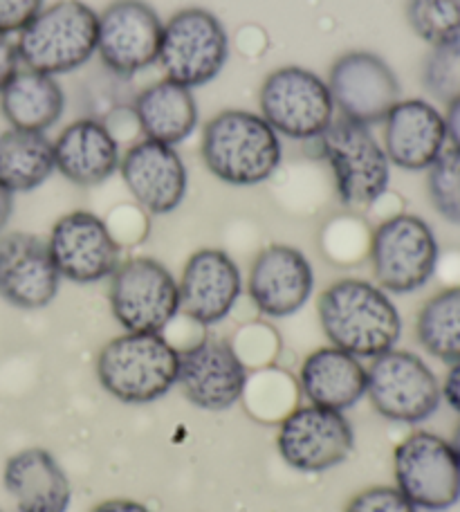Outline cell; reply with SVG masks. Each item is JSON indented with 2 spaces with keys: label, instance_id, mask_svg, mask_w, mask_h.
<instances>
[{
  "label": "cell",
  "instance_id": "7402d4cb",
  "mask_svg": "<svg viewBox=\"0 0 460 512\" xmlns=\"http://www.w3.org/2000/svg\"><path fill=\"white\" fill-rule=\"evenodd\" d=\"M52 144L54 167L77 187L104 185L119 171L122 162L117 137L104 122L92 117L68 124Z\"/></svg>",
  "mask_w": 460,
  "mask_h": 512
},
{
  "label": "cell",
  "instance_id": "f35d334b",
  "mask_svg": "<svg viewBox=\"0 0 460 512\" xmlns=\"http://www.w3.org/2000/svg\"><path fill=\"white\" fill-rule=\"evenodd\" d=\"M452 445H454V450H456V454H458V459H460V423H458V427H456V432H454V441H452Z\"/></svg>",
  "mask_w": 460,
  "mask_h": 512
},
{
  "label": "cell",
  "instance_id": "8d00e7d4",
  "mask_svg": "<svg viewBox=\"0 0 460 512\" xmlns=\"http://www.w3.org/2000/svg\"><path fill=\"white\" fill-rule=\"evenodd\" d=\"M445 124H447V140L452 142L454 149H460V97L447 106Z\"/></svg>",
  "mask_w": 460,
  "mask_h": 512
},
{
  "label": "cell",
  "instance_id": "4316f807",
  "mask_svg": "<svg viewBox=\"0 0 460 512\" xmlns=\"http://www.w3.org/2000/svg\"><path fill=\"white\" fill-rule=\"evenodd\" d=\"M54 144L45 133L7 128L0 133V185L12 194H27L50 180Z\"/></svg>",
  "mask_w": 460,
  "mask_h": 512
},
{
  "label": "cell",
  "instance_id": "e575fe53",
  "mask_svg": "<svg viewBox=\"0 0 460 512\" xmlns=\"http://www.w3.org/2000/svg\"><path fill=\"white\" fill-rule=\"evenodd\" d=\"M440 391H443V398L447 400V405L460 414V362L452 364V369H449L445 384L440 387Z\"/></svg>",
  "mask_w": 460,
  "mask_h": 512
},
{
  "label": "cell",
  "instance_id": "9a60e30c",
  "mask_svg": "<svg viewBox=\"0 0 460 512\" xmlns=\"http://www.w3.org/2000/svg\"><path fill=\"white\" fill-rule=\"evenodd\" d=\"M48 250L61 279L79 286L110 279L122 263V248L113 232L97 214L84 209L63 214L52 225Z\"/></svg>",
  "mask_w": 460,
  "mask_h": 512
},
{
  "label": "cell",
  "instance_id": "3957f363",
  "mask_svg": "<svg viewBox=\"0 0 460 512\" xmlns=\"http://www.w3.org/2000/svg\"><path fill=\"white\" fill-rule=\"evenodd\" d=\"M180 351L162 333H122L97 355L101 389L124 405H151L176 387Z\"/></svg>",
  "mask_w": 460,
  "mask_h": 512
},
{
  "label": "cell",
  "instance_id": "277c9868",
  "mask_svg": "<svg viewBox=\"0 0 460 512\" xmlns=\"http://www.w3.org/2000/svg\"><path fill=\"white\" fill-rule=\"evenodd\" d=\"M99 14L81 0H59L43 7L16 34L21 68L50 77L70 75L97 54Z\"/></svg>",
  "mask_w": 460,
  "mask_h": 512
},
{
  "label": "cell",
  "instance_id": "8992f818",
  "mask_svg": "<svg viewBox=\"0 0 460 512\" xmlns=\"http://www.w3.org/2000/svg\"><path fill=\"white\" fill-rule=\"evenodd\" d=\"M227 61L229 34L214 12L187 7L164 23L158 57L164 79L196 90L211 84Z\"/></svg>",
  "mask_w": 460,
  "mask_h": 512
},
{
  "label": "cell",
  "instance_id": "6da1fadb",
  "mask_svg": "<svg viewBox=\"0 0 460 512\" xmlns=\"http://www.w3.org/2000/svg\"><path fill=\"white\" fill-rule=\"evenodd\" d=\"M321 331L330 346L360 360L395 349L402 335V317L389 292L366 279L346 277L321 292L317 301Z\"/></svg>",
  "mask_w": 460,
  "mask_h": 512
},
{
  "label": "cell",
  "instance_id": "74e56055",
  "mask_svg": "<svg viewBox=\"0 0 460 512\" xmlns=\"http://www.w3.org/2000/svg\"><path fill=\"white\" fill-rule=\"evenodd\" d=\"M12 214H14V194L0 185V232L5 230Z\"/></svg>",
  "mask_w": 460,
  "mask_h": 512
},
{
  "label": "cell",
  "instance_id": "44dd1931",
  "mask_svg": "<svg viewBox=\"0 0 460 512\" xmlns=\"http://www.w3.org/2000/svg\"><path fill=\"white\" fill-rule=\"evenodd\" d=\"M382 126V146L391 167L427 171L447 149L445 115L427 99H400Z\"/></svg>",
  "mask_w": 460,
  "mask_h": 512
},
{
  "label": "cell",
  "instance_id": "ba28073f",
  "mask_svg": "<svg viewBox=\"0 0 460 512\" xmlns=\"http://www.w3.org/2000/svg\"><path fill=\"white\" fill-rule=\"evenodd\" d=\"M108 304L126 333H164L180 313L178 279L158 259L135 256L110 277Z\"/></svg>",
  "mask_w": 460,
  "mask_h": 512
},
{
  "label": "cell",
  "instance_id": "4fadbf2b",
  "mask_svg": "<svg viewBox=\"0 0 460 512\" xmlns=\"http://www.w3.org/2000/svg\"><path fill=\"white\" fill-rule=\"evenodd\" d=\"M164 23L144 0H113L97 23V57L117 77H135L158 63Z\"/></svg>",
  "mask_w": 460,
  "mask_h": 512
},
{
  "label": "cell",
  "instance_id": "f1b7e54d",
  "mask_svg": "<svg viewBox=\"0 0 460 512\" xmlns=\"http://www.w3.org/2000/svg\"><path fill=\"white\" fill-rule=\"evenodd\" d=\"M407 23L431 48L460 43V0H407Z\"/></svg>",
  "mask_w": 460,
  "mask_h": 512
},
{
  "label": "cell",
  "instance_id": "4dcf8cb0",
  "mask_svg": "<svg viewBox=\"0 0 460 512\" xmlns=\"http://www.w3.org/2000/svg\"><path fill=\"white\" fill-rule=\"evenodd\" d=\"M422 86L438 104L460 97V43L431 48L422 63Z\"/></svg>",
  "mask_w": 460,
  "mask_h": 512
},
{
  "label": "cell",
  "instance_id": "d590c367",
  "mask_svg": "<svg viewBox=\"0 0 460 512\" xmlns=\"http://www.w3.org/2000/svg\"><path fill=\"white\" fill-rule=\"evenodd\" d=\"M90 512H153V510L133 499H108V501H101V504H97Z\"/></svg>",
  "mask_w": 460,
  "mask_h": 512
},
{
  "label": "cell",
  "instance_id": "603a6c76",
  "mask_svg": "<svg viewBox=\"0 0 460 512\" xmlns=\"http://www.w3.org/2000/svg\"><path fill=\"white\" fill-rule=\"evenodd\" d=\"M3 483L18 512H68L72 504L66 470L43 447H27L9 456Z\"/></svg>",
  "mask_w": 460,
  "mask_h": 512
},
{
  "label": "cell",
  "instance_id": "5bb4252c",
  "mask_svg": "<svg viewBox=\"0 0 460 512\" xmlns=\"http://www.w3.org/2000/svg\"><path fill=\"white\" fill-rule=\"evenodd\" d=\"M276 450L292 470L328 472L353 454L355 432L342 411L303 405L283 418Z\"/></svg>",
  "mask_w": 460,
  "mask_h": 512
},
{
  "label": "cell",
  "instance_id": "f546056e",
  "mask_svg": "<svg viewBox=\"0 0 460 512\" xmlns=\"http://www.w3.org/2000/svg\"><path fill=\"white\" fill-rule=\"evenodd\" d=\"M427 196L443 221L460 227V149L449 146L427 169Z\"/></svg>",
  "mask_w": 460,
  "mask_h": 512
},
{
  "label": "cell",
  "instance_id": "2e32d148",
  "mask_svg": "<svg viewBox=\"0 0 460 512\" xmlns=\"http://www.w3.org/2000/svg\"><path fill=\"white\" fill-rule=\"evenodd\" d=\"M176 387L193 407L227 411L243 398L247 369L232 344L207 337L180 351Z\"/></svg>",
  "mask_w": 460,
  "mask_h": 512
},
{
  "label": "cell",
  "instance_id": "30bf717a",
  "mask_svg": "<svg viewBox=\"0 0 460 512\" xmlns=\"http://www.w3.org/2000/svg\"><path fill=\"white\" fill-rule=\"evenodd\" d=\"M261 117L281 137L319 140L335 120V104L326 79L301 66H283L263 79Z\"/></svg>",
  "mask_w": 460,
  "mask_h": 512
},
{
  "label": "cell",
  "instance_id": "ac0fdd59",
  "mask_svg": "<svg viewBox=\"0 0 460 512\" xmlns=\"http://www.w3.org/2000/svg\"><path fill=\"white\" fill-rule=\"evenodd\" d=\"M178 288L180 313L200 326H216L241 299L243 274L225 250L202 248L184 263Z\"/></svg>",
  "mask_w": 460,
  "mask_h": 512
},
{
  "label": "cell",
  "instance_id": "484cf974",
  "mask_svg": "<svg viewBox=\"0 0 460 512\" xmlns=\"http://www.w3.org/2000/svg\"><path fill=\"white\" fill-rule=\"evenodd\" d=\"M0 113L9 128L48 133L66 113V93L57 77L21 68L0 90Z\"/></svg>",
  "mask_w": 460,
  "mask_h": 512
},
{
  "label": "cell",
  "instance_id": "7a4b0ae2",
  "mask_svg": "<svg viewBox=\"0 0 460 512\" xmlns=\"http://www.w3.org/2000/svg\"><path fill=\"white\" fill-rule=\"evenodd\" d=\"M200 155L216 180L232 187H256L281 167L283 142L259 113L229 108L202 128Z\"/></svg>",
  "mask_w": 460,
  "mask_h": 512
},
{
  "label": "cell",
  "instance_id": "e0dca14e",
  "mask_svg": "<svg viewBox=\"0 0 460 512\" xmlns=\"http://www.w3.org/2000/svg\"><path fill=\"white\" fill-rule=\"evenodd\" d=\"M312 292L315 270L301 250L274 243L256 254L247 277V295L261 315L270 319L297 315Z\"/></svg>",
  "mask_w": 460,
  "mask_h": 512
},
{
  "label": "cell",
  "instance_id": "836d02e7",
  "mask_svg": "<svg viewBox=\"0 0 460 512\" xmlns=\"http://www.w3.org/2000/svg\"><path fill=\"white\" fill-rule=\"evenodd\" d=\"M18 70H21V59H18L16 41L12 36L0 34V90L9 84V79H12Z\"/></svg>",
  "mask_w": 460,
  "mask_h": 512
},
{
  "label": "cell",
  "instance_id": "d4e9b609",
  "mask_svg": "<svg viewBox=\"0 0 460 512\" xmlns=\"http://www.w3.org/2000/svg\"><path fill=\"white\" fill-rule=\"evenodd\" d=\"M133 115L144 140L178 146L198 128V102L191 88L162 79L146 86L133 102Z\"/></svg>",
  "mask_w": 460,
  "mask_h": 512
},
{
  "label": "cell",
  "instance_id": "8fae6325",
  "mask_svg": "<svg viewBox=\"0 0 460 512\" xmlns=\"http://www.w3.org/2000/svg\"><path fill=\"white\" fill-rule=\"evenodd\" d=\"M395 488L418 510L443 512L460 499V459L454 445L431 432L409 434L393 452Z\"/></svg>",
  "mask_w": 460,
  "mask_h": 512
},
{
  "label": "cell",
  "instance_id": "52a82bcc",
  "mask_svg": "<svg viewBox=\"0 0 460 512\" xmlns=\"http://www.w3.org/2000/svg\"><path fill=\"white\" fill-rule=\"evenodd\" d=\"M368 259L377 286L389 295H409L434 277L440 248L425 218L395 214L375 227Z\"/></svg>",
  "mask_w": 460,
  "mask_h": 512
},
{
  "label": "cell",
  "instance_id": "d6986e66",
  "mask_svg": "<svg viewBox=\"0 0 460 512\" xmlns=\"http://www.w3.org/2000/svg\"><path fill=\"white\" fill-rule=\"evenodd\" d=\"M119 173L135 203L153 216H167L182 205L189 173L176 146L142 140L122 155Z\"/></svg>",
  "mask_w": 460,
  "mask_h": 512
},
{
  "label": "cell",
  "instance_id": "d6a6232c",
  "mask_svg": "<svg viewBox=\"0 0 460 512\" xmlns=\"http://www.w3.org/2000/svg\"><path fill=\"white\" fill-rule=\"evenodd\" d=\"M45 7V0H0V34H18Z\"/></svg>",
  "mask_w": 460,
  "mask_h": 512
},
{
  "label": "cell",
  "instance_id": "ffe728a7",
  "mask_svg": "<svg viewBox=\"0 0 460 512\" xmlns=\"http://www.w3.org/2000/svg\"><path fill=\"white\" fill-rule=\"evenodd\" d=\"M61 274L48 241L27 232L0 239V297L21 310H41L59 295Z\"/></svg>",
  "mask_w": 460,
  "mask_h": 512
},
{
  "label": "cell",
  "instance_id": "5b68a950",
  "mask_svg": "<svg viewBox=\"0 0 460 512\" xmlns=\"http://www.w3.org/2000/svg\"><path fill=\"white\" fill-rule=\"evenodd\" d=\"M317 142L333 171L337 196L346 207H371L386 194L391 162L373 128L335 117Z\"/></svg>",
  "mask_w": 460,
  "mask_h": 512
},
{
  "label": "cell",
  "instance_id": "cb8c5ba5",
  "mask_svg": "<svg viewBox=\"0 0 460 512\" xmlns=\"http://www.w3.org/2000/svg\"><path fill=\"white\" fill-rule=\"evenodd\" d=\"M299 387L308 405L344 414L366 396V367L337 346H321L303 360Z\"/></svg>",
  "mask_w": 460,
  "mask_h": 512
},
{
  "label": "cell",
  "instance_id": "83f0119b",
  "mask_svg": "<svg viewBox=\"0 0 460 512\" xmlns=\"http://www.w3.org/2000/svg\"><path fill=\"white\" fill-rule=\"evenodd\" d=\"M416 335L422 349L436 360L460 362V286L427 299L416 319Z\"/></svg>",
  "mask_w": 460,
  "mask_h": 512
},
{
  "label": "cell",
  "instance_id": "1f68e13d",
  "mask_svg": "<svg viewBox=\"0 0 460 512\" xmlns=\"http://www.w3.org/2000/svg\"><path fill=\"white\" fill-rule=\"evenodd\" d=\"M344 512H418L398 488L375 486L355 495Z\"/></svg>",
  "mask_w": 460,
  "mask_h": 512
},
{
  "label": "cell",
  "instance_id": "7c38bea8",
  "mask_svg": "<svg viewBox=\"0 0 460 512\" xmlns=\"http://www.w3.org/2000/svg\"><path fill=\"white\" fill-rule=\"evenodd\" d=\"M328 90L337 117L373 128L384 122L400 102L402 86L393 68L380 54L368 50L344 52L328 72Z\"/></svg>",
  "mask_w": 460,
  "mask_h": 512
},
{
  "label": "cell",
  "instance_id": "9c48e42d",
  "mask_svg": "<svg viewBox=\"0 0 460 512\" xmlns=\"http://www.w3.org/2000/svg\"><path fill=\"white\" fill-rule=\"evenodd\" d=\"M366 396L391 423H425L440 407L443 391L427 362L411 351L391 349L366 367Z\"/></svg>",
  "mask_w": 460,
  "mask_h": 512
}]
</instances>
